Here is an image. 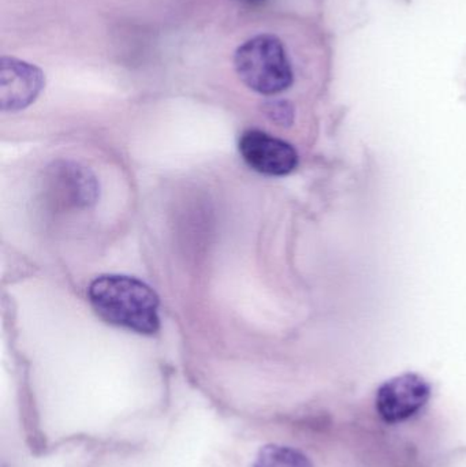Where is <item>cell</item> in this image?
<instances>
[{
  "mask_svg": "<svg viewBox=\"0 0 466 467\" xmlns=\"http://www.w3.org/2000/svg\"><path fill=\"white\" fill-rule=\"evenodd\" d=\"M88 298L95 312L107 323L131 329L137 334L159 331V296L136 277L103 275L88 288Z\"/></svg>",
  "mask_w": 466,
  "mask_h": 467,
  "instance_id": "obj_1",
  "label": "cell"
},
{
  "mask_svg": "<svg viewBox=\"0 0 466 467\" xmlns=\"http://www.w3.org/2000/svg\"><path fill=\"white\" fill-rule=\"evenodd\" d=\"M238 78L254 92L275 96L295 82V70L284 41L271 33L254 36L234 54Z\"/></svg>",
  "mask_w": 466,
  "mask_h": 467,
  "instance_id": "obj_2",
  "label": "cell"
},
{
  "mask_svg": "<svg viewBox=\"0 0 466 467\" xmlns=\"http://www.w3.org/2000/svg\"><path fill=\"white\" fill-rule=\"evenodd\" d=\"M431 397L432 387L426 378L419 373H402L378 389L375 409L385 424L399 425L420 414Z\"/></svg>",
  "mask_w": 466,
  "mask_h": 467,
  "instance_id": "obj_3",
  "label": "cell"
},
{
  "mask_svg": "<svg viewBox=\"0 0 466 467\" xmlns=\"http://www.w3.org/2000/svg\"><path fill=\"white\" fill-rule=\"evenodd\" d=\"M240 152L249 167L260 174L284 177L298 166V153L289 142L260 130L241 136Z\"/></svg>",
  "mask_w": 466,
  "mask_h": 467,
  "instance_id": "obj_4",
  "label": "cell"
},
{
  "mask_svg": "<svg viewBox=\"0 0 466 467\" xmlns=\"http://www.w3.org/2000/svg\"><path fill=\"white\" fill-rule=\"evenodd\" d=\"M46 87L40 67L13 57L0 60V109L16 112L35 103Z\"/></svg>",
  "mask_w": 466,
  "mask_h": 467,
  "instance_id": "obj_5",
  "label": "cell"
},
{
  "mask_svg": "<svg viewBox=\"0 0 466 467\" xmlns=\"http://www.w3.org/2000/svg\"><path fill=\"white\" fill-rule=\"evenodd\" d=\"M51 182L60 202L71 207H89L98 199V186L92 172L76 163L55 164Z\"/></svg>",
  "mask_w": 466,
  "mask_h": 467,
  "instance_id": "obj_6",
  "label": "cell"
},
{
  "mask_svg": "<svg viewBox=\"0 0 466 467\" xmlns=\"http://www.w3.org/2000/svg\"><path fill=\"white\" fill-rule=\"evenodd\" d=\"M249 467H316L311 458L286 444L270 443L263 446L254 455Z\"/></svg>",
  "mask_w": 466,
  "mask_h": 467,
  "instance_id": "obj_7",
  "label": "cell"
},
{
  "mask_svg": "<svg viewBox=\"0 0 466 467\" xmlns=\"http://www.w3.org/2000/svg\"><path fill=\"white\" fill-rule=\"evenodd\" d=\"M263 111L267 115L268 119L273 120L282 128L292 126L295 122V107L287 100H271L267 101L263 107Z\"/></svg>",
  "mask_w": 466,
  "mask_h": 467,
  "instance_id": "obj_8",
  "label": "cell"
},
{
  "mask_svg": "<svg viewBox=\"0 0 466 467\" xmlns=\"http://www.w3.org/2000/svg\"><path fill=\"white\" fill-rule=\"evenodd\" d=\"M243 2L249 3V5H262L265 0H243Z\"/></svg>",
  "mask_w": 466,
  "mask_h": 467,
  "instance_id": "obj_9",
  "label": "cell"
}]
</instances>
